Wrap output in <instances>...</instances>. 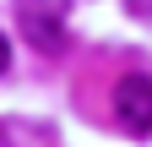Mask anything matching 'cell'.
<instances>
[{"label":"cell","instance_id":"6da1fadb","mask_svg":"<svg viewBox=\"0 0 152 147\" xmlns=\"http://www.w3.org/2000/svg\"><path fill=\"white\" fill-rule=\"evenodd\" d=\"M16 22H22V38L38 54L65 49V6L60 0H16Z\"/></svg>","mask_w":152,"mask_h":147},{"label":"cell","instance_id":"7a4b0ae2","mask_svg":"<svg viewBox=\"0 0 152 147\" xmlns=\"http://www.w3.org/2000/svg\"><path fill=\"white\" fill-rule=\"evenodd\" d=\"M114 120L130 136H152V76L147 71H130L114 82Z\"/></svg>","mask_w":152,"mask_h":147},{"label":"cell","instance_id":"3957f363","mask_svg":"<svg viewBox=\"0 0 152 147\" xmlns=\"http://www.w3.org/2000/svg\"><path fill=\"white\" fill-rule=\"evenodd\" d=\"M6 65H11V38L0 33V76H6Z\"/></svg>","mask_w":152,"mask_h":147},{"label":"cell","instance_id":"277c9868","mask_svg":"<svg viewBox=\"0 0 152 147\" xmlns=\"http://www.w3.org/2000/svg\"><path fill=\"white\" fill-rule=\"evenodd\" d=\"M130 11H136V16H147V22H152V0H130Z\"/></svg>","mask_w":152,"mask_h":147},{"label":"cell","instance_id":"5b68a950","mask_svg":"<svg viewBox=\"0 0 152 147\" xmlns=\"http://www.w3.org/2000/svg\"><path fill=\"white\" fill-rule=\"evenodd\" d=\"M0 147H11V136H6V125H0Z\"/></svg>","mask_w":152,"mask_h":147}]
</instances>
